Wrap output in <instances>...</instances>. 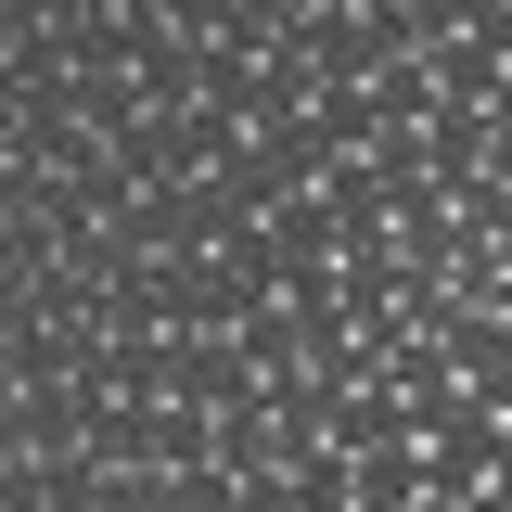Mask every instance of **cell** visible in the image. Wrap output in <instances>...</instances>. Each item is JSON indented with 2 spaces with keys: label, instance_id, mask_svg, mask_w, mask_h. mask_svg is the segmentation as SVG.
<instances>
[{
  "label": "cell",
  "instance_id": "cell-2",
  "mask_svg": "<svg viewBox=\"0 0 512 512\" xmlns=\"http://www.w3.org/2000/svg\"><path fill=\"white\" fill-rule=\"evenodd\" d=\"M423 512H474V500H423Z\"/></svg>",
  "mask_w": 512,
  "mask_h": 512
},
{
  "label": "cell",
  "instance_id": "cell-3",
  "mask_svg": "<svg viewBox=\"0 0 512 512\" xmlns=\"http://www.w3.org/2000/svg\"><path fill=\"white\" fill-rule=\"evenodd\" d=\"M500 320H512V295H500Z\"/></svg>",
  "mask_w": 512,
  "mask_h": 512
},
{
  "label": "cell",
  "instance_id": "cell-1",
  "mask_svg": "<svg viewBox=\"0 0 512 512\" xmlns=\"http://www.w3.org/2000/svg\"><path fill=\"white\" fill-rule=\"evenodd\" d=\"M423 500H436L423 448H359V512H423Z\"/></svg>",
  "mask_w": 512,
  "mask_h": 512
}]
</instances>
